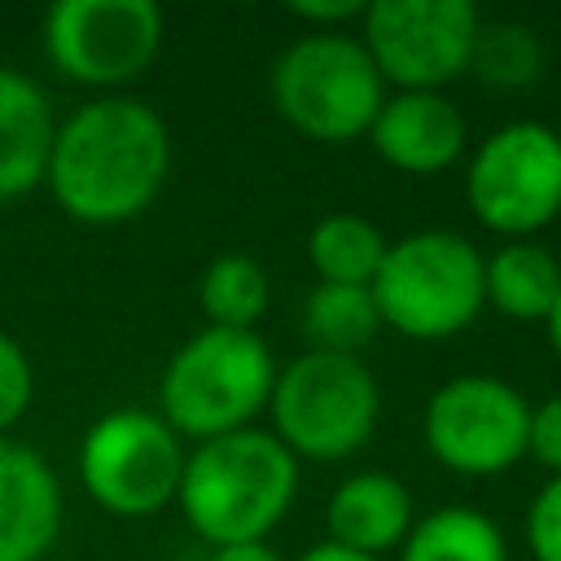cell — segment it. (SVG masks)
<instances>
[{
	"label": "cell",
	"instance_id": "6da1fadb",
	"mask_svg": "<svg viewBox=\"0 0 561 561\" xmlns=\"http://www.w3.org/2000/svg\"><path fill=\"white\" fill-rule=\"evenodd\" d=\"M171 171V131L136 96L105 92L57 123L48 175L57 206L88 228H114L149 210Z\"/></svg>",
	"mask_w": 561,
	"mask_h": 561
},
{
	"label": "cell",
	"instance_id": "7a4b0ae2",
	"mask_svg": "<svg viewBox=\"0 0 561 561\" xmlns=\"http://www.w3.org/2000/svg\"><path fill=\"white\" fill-rule=\"evenodd\" d=\"M298 491V460L272 430H237L224 438L193 443L175 504L184 522L210 543L267 539L289 513Z\"/></svg>",
	"mask_w": 561,
	"mask_h": 561
},
{
	"label": "cell",
	"instance_id": "3957f363",
	"mask_svg": "<svg viewBox=\"0 0 561 561\" xmlns=\"http://www.w3.org/2000/svg\"><path fill=\"white\" fill-rule=\"evenodd\" d=\"M276 386V359L254 329L206 324L167 359L158 416L193 443L250 430Z\"/></svg>",
	"mask_w": 561,
	"mask_h": 561
},
{
	"label": "cell",
	"instance_id": "277c9868",
	"mask_svg": "<svg viewBox=\"0 0 561 561\" xmlns=\"http://www.w3.org/2000/svg\"><path fill=\"white\" fill-rule=\"evenodd\" d=\"M368 289L381 329H394L412 342L456 337L486 307L482 254L451 228H416L390 241Z\"/></svg>",
	"mask_w": 561,
	"mask_h": 561
},
{
	"label": "cell",
	"instance_id": "5b68a950",
	"mask_svg": "<svg viewBox=\"0 0 561 561\" xmlns=\"http://www.w3.org/2000/svg\"><path fill=\"white\" fill-rule=\"evenodd\" d=\"M276 114L307 140L351 145L368 136L386 79L351 31H307L280 48L267 75Z\"/></svg>",
	"mask_w": 561,
	"mask_h": 561
},
{
	"label": "cell",
	"instance_id": "8992f818",
	"mask_svg": "<svg viewBox=\"0 0 561 561\" xmlns=\"http://www.w3.org/2000/svg\"><path fill=\"white\" fill-rule=\"evenodd\" d=\"M267 412L272 434L294 460L333 465L355 456L373 438L381 416V390L359 355L302 351L298 359L276 368Z\"/></svg>",
	"mask_w": 561,
	"mask_h": 561
},
{
	"label": "cell",
	"instance_id": "52a82bcc",
	"mask_svg": "<svg viewBox=\"0 0 561 561\" xmlns=\"http://www.w3.org/2000/svg\"><path fill=\"white\" fill-rule=\"evenodd\" d=\"M465 197L482 228L530 241L561 215V131L517 118L482 136L465 167Z\"/></svg>",
	"mask_w": 561,
	"mask_h": 561
},
{
	"label": "cell",
	"instance_id": "ba28073f",
	"mask_svg": "<svg viewBox=\"0 0 561 561\" xmlns=\"http://www.w3.org/2000/svg\"><path fill=\"white\" fill-rule=\"evenodd\" d=\"M184 460V438L149 408H110L79 443L83 491L114 517H149L175 504Z\"/></svg>",
	"mask_w": 561,
	"mask_h": 561
},
{
	"label": "cell",
	"instance_id": "9c48e42d",
	"mask_svg": "<svg viewBox=\"0 0 561 561\" xmlns=\"http://www.w3.org/2000/svg\"><path fill=\"white\" fill-rule=\"evenodd\" d=\"M482 13L469 0H368L359 44L399 92H443L473 57Z\"/></svg>",
	"mask_w": 561,
	"mask_h": 561
},
{
	"label": "cell",
	"instance_id": "30bf717a",
	"mask_svg": "<svg viewBox=\"0 0 561 561\" xmlns=\"http://www.w3.org/2000/svg\"><path fill=\"white\" fill-rule=\"evenodd\" d=\"M421 434L443 469L465 478H491L526 456L530 403L495 373H460L430 394Z\"/></svg>",
	"mask_w": 561,
	"mask_h": 561
},
{
	"label": "cell",
	"instance_id": "8fae6325",
	"mask_svg": "<svg viewBox=\"0 0 561 561\" xmlns=\"http://www.w3.org/2000/svg\"><path fill=\"white\" fill-rule=\"evenodd\" d=\"M39 44L70 83L110 92L153 66L162 48V9L153 0H57L44 13Z\"/></svg>",
	"mask_w": 561,
	"mask_h": 561
},
{
	"label": "cell",
	"instance_id": "7c38bea8",
	"mask_svg": "<svg viewBox=\"0 0 561 561\" xmlns=\"http://www.w3.org/2000/svg\"><path fill=\"white\" fill-rule=\"evenodd\" d=\"M368 140L386 167L403 175H438L460 162L469 123L447 92H394L381 101Z\"/></svg>",
	"mask_w": 561,
	"mask_h": 561
},
{
	"label": "cell",
	"instance_id": "4fadbf2b",
	"mask_svg": "<svg viewBox=\"0 0 561 561\" xmlns=\"http://www.w3.org/2000/svg\"><path fill=\"white\" fill-rule=\"evenodd\" d=\"M61 535L53 465L22 438L0 434V561H44Z\"/></svg>",
	"mask_w": 561,
	"mask_h": 561
},
{
	"label": "cell",
	"instance_id": "5bb4252c",
	"mask_svg": "<svg viewBox=\"0 0 561 561\" xmlns=\"http://www.w3.org/2000/svg\"><path fill=\"white\" fill-rule=\"evenodd\" d=\"M412 495L386 469H359L342 478L324 504L329 543H342L364 557H381L399 548L412 530Z\"/></svg>",
	"mask_w": 561,
	"mask_h": 561
},
{
	"label": "cell",
	"instance_id": "9a60e30c",
	"mask_svg": "<svg viewBox=\"0 0 561 561\" xmlns=\"http://www.w3.org/2000/svg\"><path fill=\"white\" fill-rule=\"evenodd\" d=\"M53 136L57 118L44 88L22 70L0 66V202L26 197L44 184Z\"/></svg>",
	"mask_w": 561,
	"mask_h": 561
},
{
	"label": "cell",
	"instance_id": "2e32d148",
	"mask_svg": "<svg viewBox=\"0 0 561 561\" xmlns=\"http://www.w3.org/2000/svg\"><path fill=\"white\" fill-rule=\"evenodd\" d=\"M482 298L517 324H543L561 298V263L535 241H504L482 259Z\"/></svg>",
	"mask_w": 561,
	"mask_h": 561
},
{
	"label": "cell",
	"instance_id": "e0dca14e",
	"mask_svg": "<svg viewBox=\"0 0 561 561\" xmlns=\"http://www.w3.org/2000/svg\"><path fill=\"white\" fill-rule=\"evenodd\" d=\"M399 561H508V543L482 508L447 504L412 522Z\"/></svg>",
	"mask_w": 561,
	"mask_h": 561
},
{
	"label": "cell",
	"instance_id": "ac0fdd59",
	"mask_svg": "<svg viewBox=\"0 0 561 561\" xmlns=\"http://www.w3.org/2000/svg\"><path fill=\"white\" fill-rule=\"evenodd\" d=\"M386 237L373 219L355 210H333L316 219L307 232V263L320 276V285H373L381 259H386Z\"/></svg>",
	"mask_w": 561,
	"mask_h": 561
},
{
	"label": "cell",
	"instance_id": "d6986e66",
	"mask_svg": "<svg viewBox=\"0 0 561 561\" xmlns=\"http://www.w3.org/2000/svg\"><path fill=\"white\" fill-rule=\"evenodd\" d=\"M302 333H307L311 351L359 355L381 333L373 289H364V285H320L316 280V289L302 302Z\"/></svg>",
	"mask_w": 561,
	"mask_h": 561
},
{
	"label": "cell",
	"instance_id": "ffe728a7",
	"mask_svg": "<svg viewBox=\"0 0 561 561\" xmlns=\"http://www.w3.org/2000/svg\"><path fill=\"white\" fill-rule=\"evenodd\" d=\"M272 302V280L250 254H215L197 280V307L215 329H254Z\"/></svg>",
	"mask_w": 561,
	"mask_h": 561
},
{
	"label": "cell",
	"instance_id": "44dd1931",
	"mask_svg": "<svg viewBox=\"0 0 561 561\" xmlns=\"http://www.w3.org/2000/svg\"><path fill=\"white\" fill-rule=\"evenodd\" d=\"M469 70L482 83L504 88V92L530 88L539 79V70H543L539 35L530 26H522V22H482V31L473 39Z\"/></svg>",
	"mask_w": 561,
	"mask_h": 561
},
{
	"label": "cell",
	"instance_id": "7402d4cb",
	"mask_svg": "<svg viewBox=\"0 0 561 561\" xmlns=\"http://www.w3.org/2000/svg\"><path fill=\"white\" fill-rule=\"evenodd\" d=\"M35 399V368L13 333L0 329V434H9Z\"/></svg>",
	"mask_w": 561,
	"mask_h": 561
},
{
	"label": "cell",
	"instance_id": "603a6c76",
	"mask_svg": "<svg viewBox=\"0 0 561 561\" xmlns=\"http://www.w3.org/2000/svg\"><path fill=\"white\" fill-rule=\"evenodd\" d=\"M526 548L535 561H561V478H548L543 491L526 504Z\"/></svg>",
	"mask_w": 561,
	"mask_h": 561
},
{
	"label": "cell",
	"instance_id": "cb8c5ba5",
	"mask_svg": "<svg viewBox=\"0 0 561 561\" xmlns=\"http://www.w3.org/2000/svg\"><path fill=\"white\" fill-rule=\"evenodd\" d=\"M526 456H535L552 478H561V394H548L543 403H530V438Z\"/></svg>",
	"mask_w": 561,
	"mask_h": 561
},
{
	"label": "cell",
	"instance_id": "d4e9b609",
	"mask_svg": "<svg viewBox=\"0 0 561 561\" xmlns=\"http://www.w3.org/2000/svg\"><path fill=\"white\" fill-rule=\"evenodd\" d=\"M285 9H289V18L307 22L311 31H342L364 18L368 0H289Z\"/></svg>",
	"mask_w": 561,
	"mask_h": 561
},
{
	"label": "cell",
	"instance_id": "484cf974",
	"mask_svg": "<svg viewBox=\"0 0 561 561\" xmlns=\"http://www.w3.org/2000/svg\"><path fill=\"white\" fill-rule=\"evenodd\" d=\"M206 561H285L267 539H254V543H224V548H210Z\"/></svg>",
	"mask_w": 561,
	"mask_h": 561
},
{
	"label": "cell",
	"instance_id": "4316f807",
	"mask_svg": "<svg viewBox=\"0 0 561 561\" xmlns=\"http://www.w3.org/2000/svg\"><path fill=\"white\" fill-rule=\"evenodd\" d=\"M298 561H381V557H364V552H351V548H342V543H311Z\"/></svg>",
	"mask_w": 561,
	"mask_h": 561
},
{
	"label": "cell",
	"instance_id": "83f0119b",
	"mask_svg": "<svg viewBox=\"0 0 561 561\" xmlns=\"http://www.w3.org/2000/svg\"><path fill=\"white\" fill-rule=\"evenodd\" d=\"M543 329H548V342H552V351H557V359H561V298H557L552 316L543 320Z\"/></svg>",
	"mask_w": 561,
	"mask_h": 561
}]
</instances>
